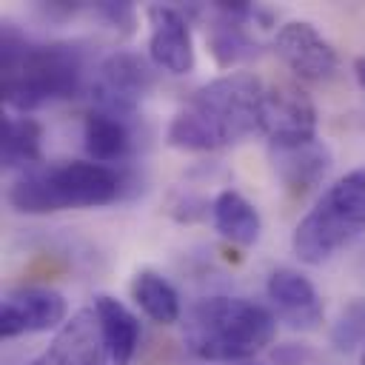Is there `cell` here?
<instances>
[{
    "mask_svg": "<svg viewBox=\"0 0 365 365\" xmlns=\"http://www.w3.org/2000/svg\"><path fill=\"white\" fill-rule=\"evenodd\" d=\"M262 80L254 71H228L200 86L171 117L165 143L180 151H220L259 128Z\"/></svg>",
    "mask_w": 365,
    "mask_h": 365,
    "instance_id": "cell-1",
    "label": "cell"
},
{
    "mask_svg": "<svg viewBox=\"0 0 365 365\" xmlns=\"http://www.w3.org/2000/svg\"><path fill=\"white\" fill-rule=\"evenodd\" d=\"M0 46L3 103L14 114H29L83 91L86 51L77 43H34L17 26L6 23Z\"/></svg>",
    "mask_w": 365,
    "mask_h": 365,
    "instance_id": "cell-2",
    "label": "cell"
},
{
    "mask_svg": "<svg viewBox=\"0 0 365 365\" xmlns=\"http://www.w3.org/2000/svg\"><path fill=\"white\" fill-rule=\"evenodd\" d=\"M277 336V317L245 297H205L194 302L182 322V342L191 356L217 362H245Z\"/></svg>",
    "mask_w": 365,
    "mask_h": 365,
    "instance_id": "cell-3",
    "label": "cell"
},
{
    "mask_svg": "<svg viewBox=\"0 0 365 365\" xmlns=\"http://www.w3.org/2000/svg\"><path fill=\"white\" fill-rule=\"evenodd\" d=\"M125 188V174L94 160L40 163L23 171L6 191V200L20 214H57L68 208H100L117 202Z\"/></svg>",
    "mask_w": 365,
    "mask_h": 365,
    "instance_id": "cell-4",
    "label": "cell"
},
{
    "mask_svg": "<svg viewBox=\"0 0 365 365\" xmlns=\"http://www.w3.org/2000/svg\"><path fill=\"white\" fill-rule=\"evenodd\" d=\"M365 231V165L348 171L322 191L317 205L297 222L291 248L305 265H322Z\"/></svg>",
    "mask_w": 365,
    "mask_h": 365,
    "instance_id": "cell-5",
    "label": "cell"
},
{
    "mask_svg": "<svg viewBox=\"0 0 365 365\" xmlns=\"http://www.w3.org/2000/svg\"><path fill=\"white\" fill-rule=\"evenodd\" d=\"M154 63L137 51L117 48L106 60H100L91 77V100L94 108L131 117L145 94L154 88Z\"/></svg>",
    "mask_w": 365,
    "mask_h": 365,
    "instance_id": "cell-6",
    "label": "cell"
},
{
    "mask_svg": "<svg viewBox=\"0 0 365 365\" xmlns=\"http://www.w3.org/2000/svg\"><path fill=\"white\" fill-rule=\"evenodd\" d=\"M259 131L271 148H294L317 140V106L294 83H274L259 97Z\"/></svg>",
    "mask_w": 365,
    "mask_h": 365,
    "instance_id": "cell-7",
    "label": "cell"
},
{
    "mask_svg": "<svg viewBox=\"0 0 365 365\" xmlns=\"http://www.w3.org/2000/svg\"><path fill=\"white\" fill-rule=\"evenodd\" d=\"M274 54L285 68L305 83H325L339 71L334 46L308 20H288L274 34Z\"/></svg>",
    "mask_w": 365,
    "mask_h": 365,
    "instance_id": "cell-8",
    "label": "cell"
},
{
    "mask_svg": "<svg viewBox=\"0 0 365 365\" xmlns=\"http://www.w3.org/2000/svg\"><path fill=\"white\" fill-rule=\"evenodd\" d=\"M66 319H68L66 297L43 285L14 288L3 297V305H0V334L6 339L63 328Z\"/></svg>",
    "mask_w": 365,
    "mask_h": 365,
    "instance_id": "cell-9",
    "label": "cell"
},
{
    "mask_svg": "<svg viewBox=\"0 0 365 365\" xmlns=\"http://www.w3.org/2000/svg\"><path fill=\"white\" fill-rule=\"evenodd\" d=\"M108 348L100 331V319L94 308L74 311L63 328H57L48 348L31 356L23 365H106Z\"/></svg>",
    "mask_w": 365,
    "mask_h": 365,
    "instance_id": "cell-10",
    "label": "cell"
},
{
    "mask_svg": "<svg viewBox=\"0 0 365 365\" xmlns=\"http://www.w3.org/2000/svg\"><path fill=\"white\" fill-rule=\"evenodd\" d=\"M148 60L174 77L194 71V37L188 17L174 6H148Z\"/></svg>",
    "mask_w": 365,
    "mask_h": 365,
    "instance_id": "cell-11",
    "label": "cell"
},
{
    "mask_svg": "<svg viewBox=\"0 0 365 365\" xmlns=\"http://www.w3.org/2000/svg\"><path fill=\"white\" fill-rule=\"evenodd\" d=\"M265 294L271 299L274 317L294 331H314L322 322V299L314 282L297 268H277L268 274Z\"/></svg>",
    "mask_w": 365,
    "mask_h": 365,
    "instance_id": "cell-12",
    "label": "cell"
},
{
    "mask_svg": "<svg viewBox=\"0 0 365 365\" xmlns=\"http://www.w3.org/2000/svg\"><path fill=\"white\" fill-rule=\"evenodd\" d=\"M271 160H274V171H277L279 182L285 185V191L294 194V197H305L328 174L331 148L317 137V140H311L305 145L271 148Z\"/></svg>",
    "mask_w": 365,
    "mask_h": 365,
    "instance_id": "cell-13",
    "label": "cell"
},
{
    "mask_svg": "<svg viewBox=\"0 0 365 365\" xmlns=\"http://www.w3.org/2000/svg\"><path fill=\"white\" fill-rule=\"evenodd\" d=\"M83 148L88 160L100 165H114L128 157L131 151V128L128 117L91 108L83 120Z\"/></svg>",
    "mask_w": 365,
    "mask_h": 365,
    "instance_id": "cell-14",
    "label": "cell"
},
{
    "mask_svg": "<svg viewBox=\"0 0 365 365\" xmlns=\"http://www.w3.org/2000/svg\"><path fill=\"white\" fill-rule=\"evenodd\" d=\"M211 222L222 240L242 248L254 245L262 234V217L257 205L248 197H242L237 188H222L211 200Z\"/></svg>",
    "mask_w": 365,
    "mask_h": 365,
    "instance_id": "cell-15",
    "label": "cell"
},
{
    "mask_svg": "<svg viewBox=\"0 0 365 365\" xmlns=\"http://www.w3.org/2000/svg\"><path fill=\"white\" fill-rule=\"evenodd\" d=\"M97 311V319H100V331H103V339H106V348H108V359L114 365H128L140 348V319L114 297L108 294H100L94 297V305Z\"/></svg>",
    "mask_w": 365,
    "mask_h": 365,
    "instance_id": "cell-16",
    "label": "cell"
},
{
    "mask_svg": "<svg viewBox=\"0 0 365 365\" xmlns=\"http://www.w3.org/2000/svg\"><path fill=\"white\" fill-rule=\"evenodd\" d=\"M0 163L9 171H29L43 163V125L29 114L9 111L3 117Z\"/></svg>",
    "mask_w": 365,
    "mask_h": 365,
    "instance_id": "cell-17",
    "label": "cell"
},
{
    "mask_svg": "<svg viewBox=\"0 0 365 365\" xmlns=\"http://www.w3.org/2000/svg\"><path fill=\"white\" fill-rule=\"evenodd\" d=\"M208 51H211V57L217 60L220 68H234V66L257 57L259 54V43L248 31V20L245 17H231V14L217 11V20H214V26L208 31Z\"/></svg>",
    "mask_w": 365,
    "mask_h": 365,
    "instance_id": "cell-18",
    "label": "cell"
},
{
    "mask_svg": "<svg viewBox=\"0 0 365 365\" xmlns=\"http://www.w3.org/2000/svg\"><path fill=\"white\" fill-rule=\"evenodd\" d=\"M131 297H134L137 308L157 325H174L182 317V305H180L177 288L163 274H157L151 268H143V271L134 274Z\"/></svg>",
    "mask_w": 365,
    "mask_h": 365,
    "instance_id": "cell-19",
    "label": "cell"
},
{
    "mask_svg": "<svg viewBox=\"0 0 365 365\" xmlns=\"http://www.w3.org/2000/svg\"><path fill=\"white\" fill-rule=\"evenodd\" d=\"M331 345L339 354L365 348V299H351L331 325Z\"/></svg>",
    "mask_w": 365,
    "mask_h": 365,
    "instance_id": "cell-20",
    "label": "cell"
},
{
    "mask_svg": "<svg viewBox=\"0 0 365 365\" xmlns=\"http://www.w3.org/2000/svg\"><path fill=\"white\" fill-rule=\"evenodd\" d=\"M97 14L120 31H131V26H134V6L131 3H100Z\"/></svg>",
    "mask_w": 365,
    "mask_h": 365,
    "instance_id": "cell-21",
    "label": "cell"
},
{
    "mask_svg": "<svg viewBox=\"0 0 365 365\" xmlns=\"http://www.w3.org/2000/svg\"><path fill=\"white\" fill-rule=\"evenodd\" d=\"M311 356H314V354H311L308 348L297 345V342L279 345V348L274 351V362H277V365H305Z\"/></svg>",
    "mask_w": 365,
    "mask_h": 365,
    "instance_id": "cell-22",
    "label": "cell"
},
{
    "mask_svg": "<svg viewBox=\"0 0 365 365\" xmlns=\"http://www.w3.org/2000/svg\"><path fill=\"white\" fill-rule=\"evenodd\" d=\"M354 77H356L359 88L365 91V54H359V57L354 60Z\"/></svg>",
    "mask_w": 365,
    "mask_h": 365,
    "instance_id": "cell-23",
    "label": "cell"
},
{
    "mask_svg": "<svg viewBox=\"0 0 365 365\" xmlns=\"http://www.w3.org/2000/svg\"><path fill=\"white\" fill-rule=\"evenodd\" d=\"M231 365H268V362H262V359H245V362H231Z\"/></svg>",
    "mask_w": 365,
    "mask_h": 365,
    "instance_id": "cell-24",
    "label": "cell"
},
{
    "mask_svg": "<svg viewBox=\"0 0 365 365\" xmlns=\"http://www.w3.org/2000/svg\"><path fill=\"white\" fill-rule=\"evenodd\" d=\"M359 365H365V348H362V356H359Z\"/></svg>",
    "mask_w": 365,
    "mask_h": 365,
    "instance_id": "cell-25",
    "label": "cell"
}]
</instances>
